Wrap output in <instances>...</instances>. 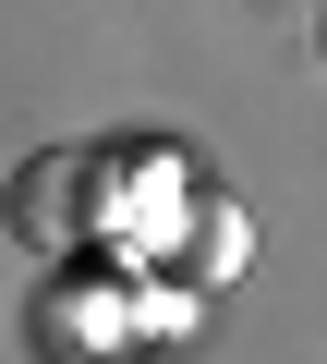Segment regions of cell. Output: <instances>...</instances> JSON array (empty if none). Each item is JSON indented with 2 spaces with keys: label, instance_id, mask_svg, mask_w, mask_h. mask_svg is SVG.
<instances>
[{
  "label": "cell",
  "instance_id": "1",
  "mask_svg": "<svg viewBox=\"0 0 327 364\" xmlns=\"http://www.w3.org/2000/svg\"><path fill=\"white\" fill-rule=\"evenodd\" d=\"M97 182V158H49V170H13V231L25 243H73V195Z\"/></svg>",
  "mask_w": 327,
  "mask_h": 364
},
{
  "label": "cell",
  "instance_id": "3",
  "mask_svg": "<svg viewBox=\"0 0 327 364\" xmlns=\"http://www.w3.org/2000/svg\"><path fill=\"white\" fill-rule=\"evenodd\" d=\"M194 267H206V279H231V267H243V207H206V231H194Z\"/></svg>",
  "mask_w": 327,
  "mask_h": 364
},
{
  "label": "cell",
  "instance_id": "2",
  "mask_svg": "<svg viewBox=\"0 0 327 364\" xmlns=\"http://www.w3.org/2000/svg\"><path fill=\"white\" fill-rule=\"evenodd\" d=\"M109 328H133L109 291H61V304L37 316V352H49V364H97V352H109Z\"/></svg>",
  "mask_w": 327,
  "mask_h": 364
}]
</instances>
